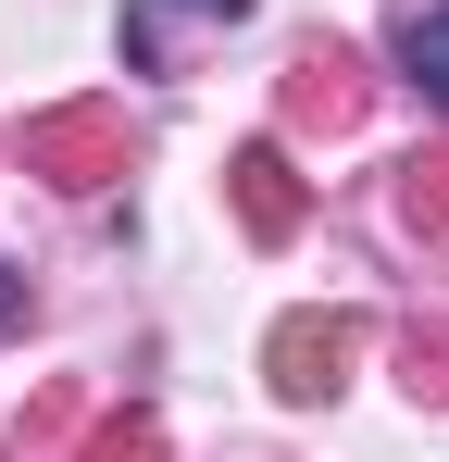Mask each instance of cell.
I'll return each instance as SVG.
<instances>
[{
    "label": "cell",
    "mask_w": 449,
    "mask_h": 462,
    "mask_svg": "<svg viewBox=\"0 0 449 462\" xmlns=\"http://www.w3.org/2000/svg\"><path fill=\"white\" fill-rule=\"evenodd\" d=\"M412 400H449V337H412Z\"/></svg>",
    "instance_id": "9"
},
{
    "label": "cell",
    "mask_w": 449,
    "mask_h": 462,
    "mask_svg": "<svg viewBox=\"0 0 449 462\" xmlns=\"http://www.w3.org/2000/svg\"><path fill=\"white\" fill-rule=\"evenodd\" d=\"M350 363H362V312H288V325H275V350H262L275 400H337Z\"/></svg>",
    "instance_id": "2"
},
{
    "label": "cell",
    "mask_w": 449,
    "mask_h": 462,
    "mask_svg": "<svg viewBox=\"0 0 449 462\" xmlns=\"http://www.w3.org/2000/svg\"><path fill=\"white\" fill-rule=\"evenodd\" d=\"M125 162H138V138H125L113 100H75V113H38V125H25V175H50V188H75V200L113 188Z\"/></svg>",
    "instance_id": "1"
},
{
    "label": "cell",
    "mask_w": 449,
    "mask_h": 462,
    "mask_svg": "<svg viewBox=\"0 0 449 462\" xmlns=\"http://www.w3.org/2000/svg\"><path fill=\"white\" fill-rule=\"evenodd\" d=\"M13 325H25V275L0 263V337H13Z\"/></svg>",
    "instance_id": "10"
},
{
    "label": "cell",
    "mask_w": 449,
    "mask_h": 462,
    "mask_svg": "<svg viewBox=\"0 0 449 462\" xmlns=\"http://www.w3.org/2000/svg\"><path fill=\"white\" fill-rule=\"evenodd\" d=\"M87 462H162V425H150V412H113V425L87 438Z\"/></svg>",
    "instance_id": "8"
},
{
    "label": "cell",
    "mask_w": 449,
    "mask_h": 462,
    "mask_svg": "<svg viewBox=\"0 0 449 462\" xmlns=\"http://www.w3.org/2000/svg\"><path fill=\"white\" fill-rule=\"evenodd\" d=\"M224 200H237V226L262 237H299V213H312V188H299V162H288V138H250V151L224 162Z\"/></svg>",
    "instance_id": "3"
},
{
    "label": "cell",
    "mask_w": 449,
    "mask_h": 462,
    "mask_svg": "<svg viewBox=\"0 0 449 462\" xmlns=\"http://www.w3.org/2000/svg\"><path fill=\"white\" fill-rule=\"evenodd\" d=\"M224 25H250V0H125V63L138 76H175L188 38H224Z\"/></svg>",
    "instance_id": "4"
},
{
    "label": "cell",
    "mask_w": 449,
    "mask_h": 462,
    "mask_svg": "<svg viewBox=\"0 0 449 462\" xmlns=\"http://www.w3.org/2000/svg\"><path fill=\"white\" fill-rule=\"evenodd\" d=\"M399 76L449 113V0H412V13H399Z\"/></svg>",
    "instance_id": "6"
},
{
    "label": "cell",
    "mask_w": 449,
    "mask_h": 462,
    "mask_svg": "<svg viewBox=\"0 0 449 462\" xmlns=\"http://www.w3.org/2000/svg\"><path fill=\"white\" fill-rule=\"evenodd\" d=\"M399 226H412V237H449V151H412V162H399Z\"/></svg>",
    "instance_id": "7"
},
{
    "label": "cell",
    "mask_w": 449,
    "mask_h": 462,
    "mask_svg": "<svg viewBox=\"0 0 449 462\" xmlns=\"http://www.w3.org/2000/svg\"><path fill=\"white\" fill-rule=\"evenodd\" d=\"M362 100H374V88H362V63H350L337 38L288 63V125H299V138H350V125H362Z\"/></svg>",
    "instance_id": "5"
}]
</instances>
